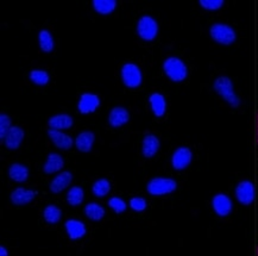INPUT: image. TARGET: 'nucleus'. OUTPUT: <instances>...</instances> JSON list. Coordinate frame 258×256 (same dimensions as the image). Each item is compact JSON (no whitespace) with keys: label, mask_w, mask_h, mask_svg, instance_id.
Here are the masks:
<instances>
[{"label":"nucleus","mask_w":258,"mask_h":256,"mask_svg":"<svg viewBox=\"0 0 258 256\" xmlns=\"http://www.w3.org/2000/svg\"><path fill=\"white\" fill-rule=\"evenodd\" d=\"M108 205H110L111 209H113V211L116 213H122L126 210L125 201L122 200L120 198H118V197L111 198V199L108 200Z\"/></svg>","instance_id":"obj_30"},{"label":"nucleus","mask_w":258,"mask_h":256,"mask_svg":"<svg viewBox=\"0 0 258 256\" xmlns=\"http://www.w3.org/2000/svg\"><path fill=\"white\" fill-rule=\"evenodd\" d=\"M190 161H192V152L186 147H181V148L175 150L173 159H171L173 167L176 171H182V169L187 168Z\"/></svg>","instance_id":"obj_8"},{"label":"nucleus","mask_w":258,"mask_h":256,"mask_svg":"<svg viewBox=\"0 0 258 256\" xmlns=\"http://www.w3.org/2000/svg\"><path fill=\"white\" fill-rule=\"evenodd\" d=\"M85 213L89 219L92 220H100L104 218L105 210L100 205L97 203H91L85 207Z\"/></svg>","instance_id":"obj_23"},{"label":"nucleus","mask_w":258,"mask_h":256,"mask_svg":"<svg viewBox=\"0 0 258 256\" xmlns=\"http://www.w3.org/2000/svg\"><path fill=\"white\" fill-rule=\"evenodd\" d=\"M61 210L59 207L55 206V205H49L44 209L43 217L49 224H56L61 219Z\"/></svg>","instance_id":"obj_25"},{"label":"nucleus","mask_w":258,"mask_h":256,"mask_svg":"<svg viewBox=\"0 0 258 256\" xmlns=\"http://www.w3.org/2000/svg\"><path fill=\"white\" fill-rule=\"evenodd\" d=\"M214 89L219 93L225 101H227L232 107H238L240 105V100L233 92V85L232 81L226 76H220L214 81Z\"/></svg>","instance_id":"obj_1"},{"label":"nucleus","mask_w":258,"mask_h":256,"mask_svg":"<svg viewBox=\"0 0 258 256\" xmlns=\"http://www.w3.org/2000/svg\"><path fill=\"white\" fill-rule=\"evenodd\" d=\"M177 184L173 179L155 178L148 184V192L151 196H164L176 190Z\"/></svg>","instance_id":"obj_3"},{"label":"nucleus","mask_w":258,"mask_h":256,"mask_svg":"<svg viewBox=\"0 0 258 256\" xmlns=\"http://www.w3.org/2000/svg\"><path fill=\"white\" fill-rule=\"evenodd\" d=\"M212 205L215 213L220 217L228 216L232 211V201L230 198L225 196V194H216V196L213 198Z\"/></svg>","instance_id":"obj_9"},{"label":"nucleus","mask_w":258,"mask_h":256,"mask_svg":"<svg viewBox=\"0 0 258 256\" xmlns=\"http://www.w3.org/2000/svg\"><path fill=\"white\" fill-rule=\"evenodd\" d=\"M30 80L34 84L44 86L49 82V74L46 70H33L30 73Z\"/></svg>","instance_id":"obj_29"},{"label":"nucleus","mask_w":258,"mask_h":256,"mask_svg":"<svg viewBox=\"0 0 258 256\" xmlns=\"http://www.w3.org/2000/svg\"><path fill=\"white\" fill-rule=\"evenodd\" d=\"M149 101L156 117H162L165 113V99L160 93H154L150 95Z\"/></svg>","instance_id":"obj_22"},{"label":"nucleus","mask_w":258,"mask_h":256,"mask_svg":"<svg viewBox=\"0 0 258 256\" xmlns=\"http://www.w3.org/2000/svg\"><path fill=\"white\" fill-rule=\"evenodd\" d=\"M10 127H11V119H10L9 116L3 113L0 116V137H2V141L5 140V136Z\"/></svg>","instance_id":"obj_31"},{"label":"nucleus","mask_w":258,"mask_h":256,"mask_svg":"<svg viewBox=\"0 0 258 256\" xmlns=\"http://www.w3.org/2000/svg\"><path fill=\"white\" fill-rule=\"evenodd\" d=\"M63 165H65V161H63L61 155L52 153L49 154V156H48V160L46 165H44L43 171L44 173H47V174H53V173H56L59 172L60 169H62Z\"/></svg>","instance_id":"obj_18"},{"label":"nucleus","mask_w":258,"mask_h":256,"mask_svg":"<svg viewBox=\"0 0 258 256\" xmlns=\"http://www.w3.org/2000/svg\"><path fill=\"white\" fill-rule=\"evenodd\" d=\"M100 105L98 95L85 93L81 95L80 101H79V111L81 113H91L97 110V107Z\"/></svg>","instance_id":"obj_12"},{"label":"nucleus","mask_w":258,"mask_h":256,"mask_svg":"<svg viewBox=\"0 0 258 256\" xmlns=\"http://www.w3.org/2000/svg\"><path fill=\"white\" fill-rule=\"evenodd\" d=\"M160 149V141L154 135H146L143 140V155L150 159Z\"/></svg>","instance_id":"obj_17"},{"label":"nucleus","mask_w":258,"mask_h":256,"mask_svg":"<svg viewBox=\"0 0 258 256\" xmlns=\"http://www.w3.org/2000/svg\"><path fill=\"white\" fill-rule=\"evenodd\" d=\"M94 134L91 133V131H85L76 137V142L75 145L78 147V149L80 152L88 153L92 150V147H93L94 143Z\"/></svg>","instance_id":"obj_19"},{"label":"nucleus","mask_w":258,"mask_h":256,"mask_svg":"<svg viewBox=\"0 0 258 256\" xmlns=\"http://www.w3.org/2000/svg\"><path fill=\"white\" fill-rule=\"evenodd\" d=\"M235 197L243 205H250L254 200V186L250 181H241L235 188Z\"/></svg>","instance_id":"obj_7"},{"label":"nucleus","mask_w":258,"mask_h":256,"mask_svg":"<svg viewBox=\"0 0 258 256\" xmlns=\"http://www.w3.org/2000/svg\"><path fill=\"white\" fill-rule=\"evenodd\" d=\"M93 5L95 11L100 15H108L116 9L117 3L114 0H94Z\"/></svg>","instance_id":"obj_24"},{"label":"nucleus","mask_w":258,"mask_h":256,"mask_svg":"<svg viewBox=\"0 0 258 256\" xmlns=\"http://www.w3.org/2000/svg\"><path fill=\"white\" fill-rule=\"evenodd\" d=\"M23 139H24L23 129H21L19 126L10 127V130L8 131V134H6L5 140H4L6 148L11 150L18 149Z\"/></svg>","instance_id":"obj_10"},{"label":"nucleus","mask_w":258,"mask_h":256,"mask_svg":"<svg viewBox=\"0 0 258 256\" xmlns=\"http://www.w3.org/2000/svg\"><path fill=\"white\" fill-rule=\"evenodd\" d=\"M122 79L127 87H138L142 84L141 69L133 63H126L122 68Z\"/></svg>","instance_id":"obj_6"},{"label":"nucleus","mask_w":258,"mask_h":256,"mask_svg":"<svg viewBox=\"0 0 258 256\" xmlns=\"http://www.w3.org/2000/svg\"><path fill=\"white\" fill-rule=\"evenodd\" d=\"M0 254H2V256H5V255H8L9 252H8V250H6V249L4 248V247H0Z\"/></svg>","instance_id":"obj_34"},{"label":"nucleus","mask_w":258,"mask_h":256,"mask_svg":"<svg viewBox=\"0 0 258 256\" xmlns=\"http://www.w3.org/2000/svg\"><path fill=\"white\" fill-rule=\"evenodd\" d=\"M48 135H49L50 140L53 141V143L57 147V148L63 149V150H68L72 148L73 139H71L68 135H66V134L60 133L59 130L50 129L48 131Z\"/></svg>","instance_id":"obj_13"},{"label":"nucleus","mask_w":258,"mask_h":256,"mask_svg":"<svg viewBox=\"0 0 258 256\" xmlns=\"http://www.w3.org/2000/svg\"><path fill=\"white\" fill-rule=\"evenodd\" d=\"M111 190V184L110 181L106 180V179H100V180L95 181L93 187H92V191H93L94 196L99 198L105 197Z\"/></svg>","instance_id":"obj_26"},{"label":"nucleus","mask_w":258,"mask_h":256,"mask_svg":"<svg viewBox=\"0 0 258 256\" xmlns=\"http://www.w3.org/2000/svg\"><path fill=\"white\" fill-rule=\"evenodd\" d=\"M9 175L12 180L17 182H24L28 180L29 169L28 167H25L24 165H21V163H14V165L10 167Z\"/></svg>","instance_id":"obj_21"},{"label":"nucleus","mask_w":258,"mask_h":256,"mask_svg":"<svg viewBox=\"0 0 258 256\" xmlns=\"http://www.w3.org/2000/svg\"><path fill=\"white\" fill-rule=\"evenodd\" d=\"M163 69L168 78H170L175 82L183 81L187 78V67L177 57H169L164 61Z\"/></svg>","instance_id":"obj_2"},{"label":"nucleus","mask_w":258,"mask_h":256,"mask_svg":"<svg viewBox=\"0 0 258 256\" xmlns=\"http://www.w3.org/2000/svg\"><path fill=\"white\" fill-rule=\"evenodd\" d=\"M37 196V192L25 190V188H16V190L11 193V201L15 205H27L35 199Z\"/></svg>","instance_id":"obj_11"},{"label":"nucleus","mask_w":258,"mask_h":256,"mask_svg":"<svg viewBox=\"0 0 258 256\" xmlns=\"http://www.w3.org/2000/svg\"><path fill=\"white\" fill-rule=\"evenodd\" d=\"M130 206H131L132 210L137 211V212H141V211H144L146 209V201L145 199L139 197L132 198V199L130 200Z\"/></svg>","instance_id":"obj_32"},{"label":"nucleus","mask_w":258,"mask_h":256,"mask_svg":"<svg viewBox=\"0 0 258 256\" xmlns=\"http://www.w3.org/2000/svg\"><path fill=\"white\" fill-rule=\"evenodd\" d=\"M211 36L215 42L224 44V46H230L235 41V33L233 29L221 23L212 25Z\"/></svg>","instance_id":"obj_4"},{"label":"nucleus","mask_w":258,"mask_h":256,"mask_svg":"<svg viewBox=\"0 0 258 256\" xmlns=\"http://www.w3.org/2000/svg\"><path fill=\"white\" fill-rule=\"evenodd\" d=\"M137 33L145 41H152L157 36L158 33V24L156 23L154 18L144 16L139 19L138 25H137Z\"/></svg>","instance_id":"obj_5"},{"label":"nucleus","mask_w":258,"mask_h":256,"mask_svg":"<svg viewBox=\"0 0 258 256\" xmlns=\"http://www.w3.org/2000/svg\"><path fill=\"white\" fill-rule=\"evenodd\" d=\"M200 5L206 10H218L224 5L222 0H200Z\"/></svg>","instance_id":"obj_33"},{"label":"nucleus","mask_w":258,"mask_h":256,"mask_svg":"<svg viewBox=\"0 0 258 256\" xmlns=\"http://www.w3.org/2000/svg\"><path fill=\"white\" fill-rule=\"evenodd\" d=\"M67 200L72 206H78L84 200V191L81 187H72L67 194Z\"/></svg>","instance_id":"obj_27"},{"label":"nucleus","mask_w":258,"mask_h":256,"mask_svg":"<svg viewBox=\"0 0 258 256\" xmlns=\"http://www.w3.org/2000/svg\"><path fill=\"white\" fill-rule=\"evenodd\" d=\"M130 120V114L124 107H114L110 113V118H108V121H110L111 126L118 127L122 126L124 124H126L127 121Z\"/></svg>","instance_id":"obj_15"},{"label":"nucleus","mask_w":258,"mask_h":256,"mask_svg":"<svg viewBox=\"0 0 258 256\" xmlns=\"http://www.w3.org/2000/svg\"><path fill=\"white\" fill-rule=\"evenodd\" d=\"M66 230L71 239H78L86 235L85 224L76 219H69L66 222Z\"/></svg>","instance_id":"obj_14"},{"label":"nucleus","mask_w":258,"mask_h":256,"mask_svg":"<svg viewBox=\"0 0 258 256\" xmlns=\"http://www.w3.org/2000/svg\"><path fill=\"white\" fill-rule=\"evenodd\" d=\"M72 179H73L72 173L69 172L61 173V174L57 175V177L52 181V184H50V191H52L53 193H60V192L66 190V188L69 186V184L72 182Z\"/></svg>","instance_id":"obj_16"},{"label":"nucleus","mask_w":258,"mask_h":256,"mask_svg":"<svg viewBox=\"0 0 258 256\" xmlns=\"http://www.w3.org/2000/svg\"><path fill=\"white\" fill-rule=\"evenodd\" d=\"M50 129H69L73 125V118L68 114H57V116H54L48 121Z\"/></svg>","instance_id":"obj_20"},{"label":"nucleus","mask_w":258,"mask_h":256,"mask_svg":"<svg viewBox=\"0 0 258 256\" xmlns=\"http://www.w3.org/2000/svg\"><path fill=\"white\" fill-rule=\"evenodd\" d=\"M40 46L44 53H50L54 49V40L49 31L42 30L40 33Z\"/></svg>","instance_id":"obj_28"}]
</instances>
